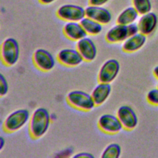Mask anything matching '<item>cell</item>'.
<instances>
[{
	"instance_id": "cb8c5ba5",
	"label": "cell",
	"mask_w": 158,
	"mask_h": 158,
	"mask_svg": "<svg viewBox=\"0 0 158 158\" xmlns=\"http://www.w3.org/2000/svg\"><path fill=\"white\" fill-rule=\"evenodd\" d=\"M109 0H88L89 5L102 6L106 4Z\"/></svg>"
},
{
	"instance_id": "277c9868",
	"label": "cell",
	"mask_w": 158,
	"mask_h": 158,
	"mask_svg": "<svg viewBox=\"0 0 158 158\" xmlns=\"http://www.w3.org/2000/svg\"><path fill=\"white\" fill-rule=\"evenodd\" d=\"M20 56V46L18 41L14 38L5 39L1 46V60L7 67L16 64Z\"/></svg>"
},
{
	"instance_id": "d6986e66",
	"label": "cell",
	"mask_w": 158,
	"mask_h": 158,
	"mask_svg": "<svg viewBox=\"0 0 158 158\" xmlns=\"http://www.w3.org/2000/svg\"><path fill=\"white\" fill-rule=\"evenodd\" d=\"M80 23L87 35H98L102 30V25L101 23L87 17H85Z\"/></svg>"
},
{
	"instance_id": "4316f807",
	"label": "cell",
	"mask_w": 158,
	"mask_h": 158,
	"mask_svg": "<svg viewBox=\"0 0 158 158\" xmlns=\"http://www.w3.org/2000/svg\"><path fill=\"white\" fill-rule=\"evenodd\" d=\"M5 145V139L2 136L0 138V151H1Z\"/></svg>"
},
{
	"instance_id": "5bb4252c",
	"label": "cell",
	"mask_w": 158,
	"mask_h": 158,
	"mask_svg": "<svg viewBox=\"0 0 158 158\" xmlns=\"http://www.w3.org/2000/svg\"><path fill=\"white\" fill-rule=\"evenodd\" d=\"M157 22V17L154 12H149L141 15L137 23L139 32L146 36L151 34L155 30Z\"/></svg>"
},
{
	"instance_id": "7c38bea8",
	"label": "cell",
	"mask_w": 158,
	"mask_h": 158,
	"mask_svg": "<svg viewBox=\"0 0 158 158\" xmlns=\"http://www.w3.org/2000/svg\"><path fill=\"white\" fill-rule=\"evenodd\" d=\"M86 17L91 19L102 25L109 24L112 20V14L103 6L89 5L85 8Z\"/></svg>"
},
{
	"instance_id": "83f0119b",
	"label": "cell",
	"mask_w": 158,
	"mask_h": 158,
	"mask_svg": "<svg viewBox=\"0 0 158 158\" xmlns=\"http://www.w3.org/2000/svg\"><path fill=\"white\" fill-rule=\"evenodd\" d=\"M153 75L158 80V65L156 66L153 69Z\"/></svg>"
},
{
	"instance_id": "2e32d148",
	"label": "cell",
	"mask_w": 158,
	"mask_h": 158,
	"mask_svg": "<svg viewBox=\"0 0 158 158\" xmlns=\"http://www.w3.org/2000/svg\"><path fill=\"white\" fill-rule=\"evenodd\" d=\"M146 42V36L138 33L128 37L122 43V49L127 53H133L139 50Z\"/></svg>"
},
{
	"instance_id": "d4e9b609",
	"label": "cell",
	"mask_w": 158,
	"mask_h": 158,
	"mask_svg": "<svg viewBox=\"0 0 158 158\" xmlns=\"http://www.w3.org/2000/svg\"><path fill=\"white\" fill-rule=\"evenodd\" d=\"M94 156L91 154L86 152H79L76 154L75 155L73 156V157L75 158H78V157H94Z\"/></svg>"
},
{
	"instance_id": "ffe728a7",
	"label": "cell",
	"mask_w": 158,
	"mask_h": 158,
	"mask_svg": "<svg viewBox=\"0 0 158 158\" xmlns=\"http://www.w3.org/2000/svg\"><path fill=\"white\" fill-rule=\"evenodd\" d=\"M122 149L120 146L115 143L107 145L103 150L101 157L102 158H118L120 156Z\"/></svg>"
},
{
	"instance_id": "e0dca14e",
	"label": "cell",
	"mask_w": 158,
	"mask_h": 158,
	"mask_svg": "<svg viewBox=\"0 0 158 158\" xmlns=\"http://www.w3.org/2000/svg\"><path fill=\"white\" fill-rule=\"evenodd\" d=\"M111 91L112 87L110 83L99 82L91 93L96 106L102 105L109 98Z\"/></svg>"
},
{
	"instance_id": "52a82bcc",
	"label": "cell",
	"mask_w": 158,
	"mask_h": 158,
	"mask_svg": "<svg viewBox=\"0 0 158 158\" xmlns=\"http://www.w3.org/2000/svg\"><path fill=\"white\" fill-rule=\"evenodd\" d=\"M119 62L115 59H109L106 60L101 66L98 74V82L111 83L115 80L120 72Z\"/></svg>"
},
{
	"instance_id": "9a60e30c",
	"label": "cell",
	"mask_w": 158,
	"mask_h": 158,
	"mask_svg": "<svg viewBox=\"0 0 158 158\" xmlns=\"http://www.w3.org/2000/svg\"><path fill=\"white\" fill-rule=\"evenodd\" d=\"M63 33L73 41H78L88 35L79 22H67L63 27Z\"/></svg>"
},
{
	"instance_id": "8992f818",
	"label": "cell",
	"mask_w": 158,
	"mask_h": 158,
	"mask_svg": "<svg viewBox=\"0 0 158 158\" xmlns=\"http://www.w3.org/2000/svg\"><path fill=\"white\" fill-rule=\"evenodd\" d=\"M32 61L35 67L39 70L47 72L52 70L56 65L52 54L47 49L38 48L32 55Z\"/></svg>"
},
{
	"instance_id": "44dd1931",
	"label": "cell",
	"mask_w": 158,
	"mask_h": 158,
	"mask_svg": "<svg viewBox=\"0 0 158 158\" xmlns=\"http://www.w3.org/2000/svg\"><path fill=\"white\" fill-rule=\"evenodd\" d=\"M132 3L139 15L151 12L152 5L150 0H132Z\"/></svg>"
},
{
	"instance_id": "6da1fadb",
	"label": "cell",
	"mask_w": 158,
	"mask_h": 158,
	"mask_svg": "<svg viewBox=\"0 0 158 158\" xmlns=\"http://www.w3.org/2000/svg\"><path fill=\"white\" fill-rule=\"evenodd\" d=\"M51 122V115L44 107L36 109L30 115L28 122V132L33 139L42 138L48 131Z\"/></svg>"
},
{
	"instance_id": "603a6c76",
	"label": "cell",
	"mask_w": 158,
	"mask_h": 158,
	"mask_svg": "<svg viewBox=\"0 0 158 158\" xmlns=\"http://www.w3.org/2000/svg\"><path fill=\"white\" fill-rule=\"evenodd\" d=\"M9 91V85L6 78L2 73L0 74V96H5Z\"/></svg>"
},
{
	"instance_id": "4fadbf2b",
	"label": "cell",
	"mask_w": 158,
	"mask_h": 158,
	"mask_svg": "<svg viewBox=\"0 0 158 158\" xmlns=\"http://www.w3.org/2000/svg\"><path fill=\"white\" fill-rule=\"evenodd\" d=\"M130 36L128 25L117 23L106 33L105 40L110 44L121 43Z\"/></svg>"
},
{
	"instance_id": "484cf974",
	"label": "cell",
	"mask_w": 158,
	"mask_h": 158,
	"mask_svg": "<svg viewBox=\"0 0 158 158\" xmlns=\"http://www.w3.org/2000/svg\"><path fill=\"white\" fill-rule=\"evenodd\" d=\"M38 1L42 4L48 5V4H50L52 3V2H54L56 0H38Z\"/></svg>"
},
{
	"instance_id": "5b68a950",
	"label": "cell",
	"mask_w": 158,
	"mask_h": 158,
	"mask_svg": "<svg viewBox=\"0 0 158 158\" xmlns=\"http://www.w3.org/2000/svg\"><path fill=\"white\" fill-rule=\"evenodd\" d=\"M56 15L65 22H80L85 17V9L81 6L73 4H65L60 6L56 10Z\"/></svg>"
},
{
	"instance_id": "7a4b0ae2",
	"label": "cell",
	"mask_w": 158,
	"mask_h": 158,
	"mask_svg": "<svg viewBox=\"0 0 158 158\" xmlns=\"http://www.w3.org/2000/svg\"><path fill=\"white\" fill-rule=\"evenodd\" d=\"M65 99L70 106L83 112L91 111L96 107L91 94L81 90H73L69 92Z\"/></svg>"
},
{
	"instance_id": "30bf717a",
	"label": "cell",
	"mask_w": 158,
	"mask_h": 158,
	"mask_svg": "<svg viewBox=\"0 0 158 158\" xmlns=\"http://www.w3.org/2000/svg\"><path fill=\"white\" fill-rule=\"evenodd\" d=\"M56 59L61 65L67 67H77L84 61L78 50L72 48L60 50L56 56Z\"/></svg>"
},
{
	"instance_id": "ac0fdd59",
	"label": "cell",
	"mask_w": 158,
	"mask_h": 158,
	"mask_svg": "<svg viewBox=\"0 0 158 158\" xmlns=\"http://www.w3.org/2000/svg\"><path fill=\"white\" fill-rule=\"evenodd\" d=\"M139 14L133 6L127 7L117 16L116 23L121 25H129L135 22Z\"/></svg>"
},
{
	"instance_id": "7402d4cb",
	"label": "cell",
	"mask_w": 158,
	"mask_h": 158,
	"mask_svg": "<svg viewBox=\"0 0 158 158\" xmlns=\"http://www.w3.org/2000/svg\"><path fill=\"white\" fill-rule=\"evenodd\" d=\"M146 101L151 105L158 106V88H153L146 94Z\"/></svg>"
},
{
	"instance_id": "f1b7e54d",
	"label": "cell",
	"mask_w": 158,
	"mask_h": 158,
	"mask_svg": "<svg viewBox=\"0 0 158 158\" xmlns=\"http://www.w3.org/2000/svg\"><path fill=\"white\" fill-rule=\"evenodd\" d=\"M157 88H158V82H157Z\"/></svg>"
},
{
	"instance_id": "ba28073f",
	"label": "cell",
	"mask_w": 158,
	"mask_h": 158,
	"mask_svg": "<svg viewBox=\"0 0 158 158\" xmlns=\"http://www.w3.org/2000/svg\"><path fill=\"white\" fill-rule=\"evenodd\" d=\"M98 127L102 132L108 135L117 134L123 129L117 116L111 114L101 115L98 120Z\"/></svg>"
},
{
	"instance_id": "8fae6325",
	"label": "cell",
	"mask_w": 158,
	"mask_h": 158,
	"mask_svg": "<svg viewBox=\"0 0 158 158\" xmlns=\"http://www.w3.org/2000/svg\"><path fill=\"white\" fill-rule=\"evenodd\" d=\"M76 49L85 62H92L97 56L96 46L94 42L87 36L77 41Z\"/></svg>"
},
{
	"instance_id": "3957f363",
	"label": "cell",
	"mask_w": 158,
	"mask_h": 158,
	"mask_svg": "<svg viewBox=\"0 0 158 158\" xmlns=\"http://www.w3.org/2000/svg\"><path fill=\"white\" fill-rule=\"evenodd\" d=\"M30 117V112L27 109L15 110L5 118L2 123V129L7 133L16 132L29 122Z\"/></svg>"
},
{
	"instance_id": "9c48e42d",
	"label": "cell",
	"mask_w": 158,
	"mask_h": 158,
	"mask_svg": "<svg viewBox=\"0 0 158 158\" xmlns=\"http://www.w3.org/2000/svg\"><path fill=\"white\" fill-rule=\"evenodd\" d=\"M123 128L127 131L134 130L138 125V118L135 110L129 106H120L116 112Z\"/></svg>"
}]
</instances>
